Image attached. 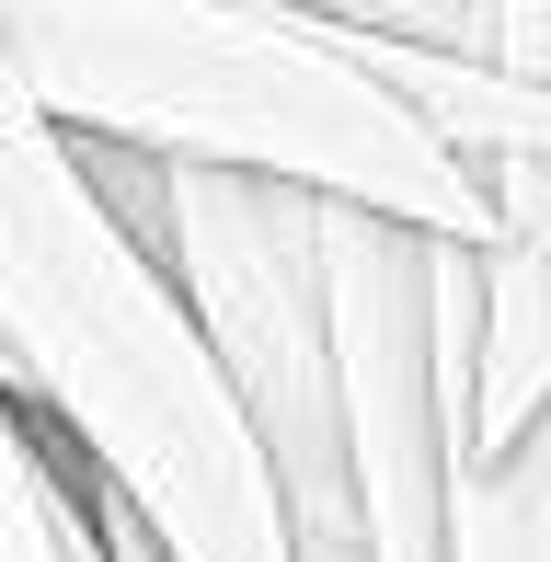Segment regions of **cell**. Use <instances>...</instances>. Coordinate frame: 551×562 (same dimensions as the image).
<instances>
[{
  "label": "cell",
  "mask_w": 551,
  "mask_h": 562,
  "mask_svg": "<svg viewBox=\"0 0 551 562\" xmlns=\"http://www.w3.org/2000/svg\"><path fill=\"white\" fill-rule=\"evenodd\" d=\"M0 379L161 562H288V517L254 459L207 322L172 265L104 207L92 161L0 69Z\"/></svg>",
  "instance_id": "7a4b0ae2"
},
{
  "label": "cell",
  "mask_w": 551,
  "mask_h": 562,
  "mask_svg": "<svg viewBox=\"0 0 551 562\" xmlns=\"http://www.w3.org/2000/svg\"><path fill=\"white\" fill-rule=\"evenodd\" d=\"M0 69L69 149L288 184L460 252L494 241L460 149H437L357 35L288 0H0Z\"/></svg>",
  "instance_id": "6da1fadb"
},
{
  "label": "cell",
  "mask_w": 551,
  "mask_h": 562,
  "mask_svg": "<svg viewBox=\"0 0 551 562\" xmlns=\"http://www.w3.org/2000/svg\"><path fill=\"white\" fill-rule=\"evenodd\" d=\"M0 562H104L92 471L12 402V379H0Z\"/></svg>",
  "instance_id": "277c9868"
},
{
  "label": "cell",
  "mask_w": 551,
  "mask_h": 562,
  "mask_svg": "<svg viewBox=\"0 0 551 562\" xmlns=\"http://www.w3.org/2000/svg\"><path fill=\"white\" fill-rule=\"evenodd\" d=\"M322 299H334V379H345V459H357L368 562H448L483 265L460 241L322 207Z\"/></svg>",
  "instance_id": "3957f363"
}]
</instances>
